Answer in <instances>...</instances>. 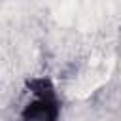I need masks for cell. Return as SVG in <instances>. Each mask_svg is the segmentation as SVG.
I'll return each instance as SVG.
<instances>
[{"label":"cell","instance_id":"1","mask_svg":"<svg viewBox=\"0 0 121 121\" xmlns=\"http://www.w3.org/2000/svg\"><path fill=\"white\" fill-rule=\"evenodd\" d=\"M32 100L23 108V121H57L59 119V100L49 79L38 78L28 83Z\"/></svg>","mask_w":121,"mask_h":121}]
</instances>
